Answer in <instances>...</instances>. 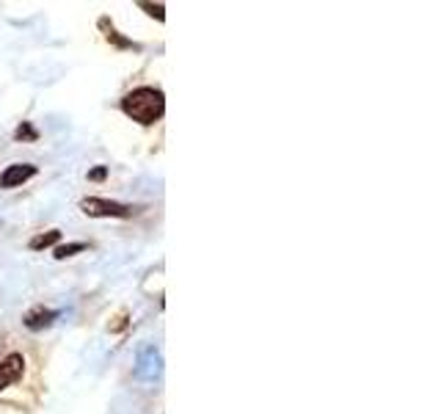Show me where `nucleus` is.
Here are the masks:
<instances>
[{
    "label": "nucleus",
    "mask_w": 441,
    "mask_h": 414,
    "mask_svg": "<svg viewBox=\"0 0 441 414\" xmlns=\"http://www.w3.org/2000/svg\"><path fill=\"white\" fill-rule=\"evenodd\" d=\"M122 111L138 125H155L166 113V97L160 89L141 86V89H132L130 94H125Z\"/></svg>",
    "instance_id": "nucleus-1"
},
{
    "label": "nucleus",
    "mask_w": 441,
    "mask_h": 414,
    "mask_svg": "<svg viewBox=\"0 0 441 414\" xmlns=\"http://www.w3.org/2000/svg\"><path fill=\"white\" fill-rule=\"evenodd\" d=\"M80 210L86 216L94 219H127L132 216L130 205H122V202H108V199H99V196H88L80 202Z\"/></svg>",
    "instance_id": "nucleus-2"
},
{
    "label": "nucleus",
    "mask_w": 441,
    "mask_h": 414,
    "mask_svg": "<svg viewBox=\"0 0 441 414\" xmlns=\"http://www.w3.org/2000/svg\"><path fill=\"white\" fill-rule=\"evenodd\" d=\"M163 373V357L155 345H144L138 351V362H135V378L141 381H155Z\"/></svg>",
    "instance_id": "nucleus-3"
},
{
    "label": "nucleus",
    "mask_w": 441,
    "mask_h": 414,
    "mask_svg": "<svg viewBox=\"0 0 441 414\" xmlns=\"http://www.w3.org/2000/svg\"><path fill=\"white\" fill-rule=\"evenodd\" d=\"M25 373V359L22 354H8L3 362H0V389L11 387L14 381H20Z\"/></svg>",
    "instance_id": "nucleus-4"
},
{
    "label": "nucleus",
    "mask_w": 441,
    "mask_h": 414,
    "mask_svg": "<svg viewBox=\"0 0 441 414\" xmlns=\"http://www.w3.org/2000/svg\"><path fill=\"white\" fill-rule=\"evenodd\" d=\"M34 174H36V166H31V163H14V166H8L0 174V185L3 188H17V185L25 183V180H31Z\"/></svg>",
    "instance_id": "nucleus-5"
},
{
    "label": "nucleus",
    "mask_w": 441,
    "mask_h": 414,
    "mask_svg": "<svg viewBox=\"0 0 441 414\" xmlns=\"http://www.w3.org/2000/svg\"><path fill=\"white\" fill-rule=\"evenodd\" d=\"M58 315H61V312H55V310H44V307H34V310H28V312H25V318H22V321H25V326H28V329L39 331V329H47V326H50V323L55 321Z\"/></svg>",
    "instance_id": "nucleus-6"
},
{
    "label": "nucleus",
    "mask_w": 441,
    "mask_h": 414,
    "mask_svg": "<svg viewBox=\"0 0 441 414\" xmlns=\"http://www.w3.org/2000/svg\"><path fill=\"white\" fill-rule=\"evenodd\" d=\"M99 28L105 31L108 42H113V45L119 47V50H138V45H135V42H130V39H125V36H122V34H119V31H116V28H113L108 20H105V17L99 20Z\"/></svg>",
    "instance_id": "nucleus-7"
},
{
    "label": "nucleus",
    "mask_w": 441,
    "mask_h": 414,
    "mask_svg": "<svg viewBox=\"0 0 441 414\" xmlns=\"http://www.w3.org/2000/svg\"><path fill=\"white\" fill-rule=\"evenodd\" d=\"M61 240V232L58 230H50V232H44V235H36V237H31V249L34 251H39V249H47V246H52V243H58Z\"/></svg>",
    "instance_id": "nucleus-8"
},
{
    "label": "nucleus",
    "mask_w": 441,
    "mask_h": 414,
    "mask_svg": "<svg viewBox=\"0 0 441 414\" xmlns=\"http://www.w3.org/2000/svg\"><path fill=\"white\" fill-rule=\"evenodd\" d=\"M88 246L86 243H64V246H55V260H66L78 251H86Z\"/></svg>",
    "instance_id": "nucleus-9"
},
{
    "label": "nucleus",
    "mask_w": 441,
    "mask_h": 414,
    "mask_svg": "<svg viewBox=\"0 0 441 414\" xmlns=\"http://www.w3.org/2000/svg\"><path fill=\"white\" fill-rule=\"evenodd\" d=\"M14 138H17V141H36L39 133L34 130V125H31V122H22V125L14 130Z\"/></svg>",
    "instance_id": "nucleus-10"
},
{
    "label": "nucleus",
    "mask_w": 441,
    "mask_h": 414,
    "mask_svg": "<svg viewBox=\"0 0 441 414\" xmlns=\"http://www.w3.org/2000/svg\"><path fill=\"white\" fill-rule=\"evenodd\" d=\"M141 8H146V11H149L152 17H158V20H163V17H166V14H163V6H160V3H158V6H155V3H141Z\"/></svg>",
    "instance_id": "nucleus-11"
},
{
    "label": "nucleus",
    "mask_w": 441,
    "mask_h": 414,
    "mask_svg": "<svg viewBox=\"0 0 441 414\" xmlns=\"http://www.w3.org/2000/svg\"><path fill=\"white\" fill-rule=\"evenodd\" d=\"M108 177V169L105 166H97L94 172H88V180H94V183H99V180H105Z\"/></svg>",
    "instance_id": "nucleus-12"
},
{
    "label": "nucleus",
    "mask_w": 441,
    "mask_h": 414,
    "mask_svg": "<svg viewBox=\"0 0 441 414\" xmlns=\"http://www.w3.org/2000/svg\"><path fill=\"white\" fill-rule=\"evenodd\" d=\"M127 326V312H119L116 315V323H111V331H122Z\"/></svg>",
    "instance_id": "nucleus-13"
}]
</instances>
